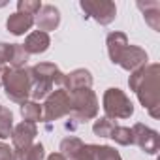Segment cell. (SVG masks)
<instances>
[{"mask_svg": "<svg viewBox=\"0 0 160 160\" xmlns=\"http://www.w3.org/2000/svg\"><path fill=\"white\" fill-rule=\"evenodd\" d=\"M160 66L145 64L134 70L128 77V87L136 92L139 104L149 111L152 119L160 117Z\"/></svg>", "mask_w": 160, "mask_h": 160, "instance_id": "1", "label": "cell"}, {"mask_svg": "<svg viewBox=\"0 0 160 160\" xmlns=\"http://www.w3.org/2000/svg\"><path fill=\"white\" fill-rule=\"evenodd\" d=\"M2 85L6 89V96L12 102H17V104L27 102L28 96H30V91H32V79H30L28 68L15 70V68H10V66H4Z\"/></svg>", "mask_w": 160, "mask_h": 160, "instance_id": "2", "label": "cell"}, {"mask_svg": "<svg viewBox=\"0 0 160 160\" xmlns=\"http://www.w3.org/2000/svg\"><path fill=\"white\" fill-rule=\"evenodd\" d=\"M102 108L108 119H130L134 115V106L130 98L117 87H111L104 92Z\"/></svg>", "mask_w": 160, "mask_h": 160, "instance_id": "3", "label": "cell"}, {"mask_svg": "<svg viewBox=\"0 0 160 160\" xmlns=\"http://www.w3.org/2000/svg\"><path fill=\"white\" fill-rule=\"evenodd\" d=\"M72 100V111L70 115L77 122H87L92 121L98 115V98L91 89H81L70 94Z\"/></svg>", "mask_w": 160, "mask_h": 160, "instance_id": "4", "label": "cell"}, {"mask_svg": "<svg viewBox=\"0 0 160 160\" xmlns=\"http://www.w3.org/2000/svg\"><path fill=\"white\" fill-rule=\"evenodd\" d=\"M42 109H43V121H47V122H51V121H58V119L70 115V111H72L70 92H66L64 89H57V91H53V92L45 98Z\"/></svg>", "mask_w": 160, "mask_h": 160, "instance_id": "5", "label": "cell"}, {"mask_svg": "<svg viewBox=\"0 0 160 160\" xmlns=\"http://www.w3.org/2000/svg\"><path fill=\"white\" fill-rule=\"evenodd\" d=\"M79 6H81V10L89 17H92L100 25L113 23V19L117 15V6L111 0H81Z\"/></svg>", "mask_w": 160, "mask_h": 160, "instance_id": "6", "label": "cell"}, {"mask_svg": "<svg viewBox=\"0 0 160 160\" xmlns=\"http://www.w3.org/2000/svg\"><path fill=\"white\" fill-rule=\"evenodd\" d=\"M130 130H132L134 145H138L147 154H156L158 152V149H160V136H158L156 130L145 126L143 122H136Z\"/></svg>", "mask_w": 160, "mask_h": 160, "instance_id": "7", "label": "cell"}, {"mask_svg": "<svg viewBox=\"0 0 160 160\" xmlns=\"http://www.w3.org/2000/svg\"><path fill=\"white\" fill-rule=\"evenodd\" d=\"M28 73H30L32 83L42 81V83H49V85H62V81H64V73L53 62H40V64L28 68Z\"/></svg>", "mask_w": 160, "mask_h": 160, "instance_id": "8", "label": "cell"}, {"mask_svg": "<svg viewBox=\"0 0 160 160\" xmlns=\"http://www.w3.org/2000/svg\"><path fill=\"white\" fill-rule=\"evenodd\" d=\"M92 87V73L85 68H77L70 73H64V81H62V89L66 92H75L81 89H91Z\"/></svg>", "mask_w": 160, "mask_h": 160, "instance_id": "9", "label": "cell"}, {"mask_svg": "<svg viewBox=\"0 0 160 160\" xmlns=\"http://www.w3.org/2000/svg\"><path fill=\"white\" fill-rule=\"evenodd\" d=\"M38 136V128L34 122H19L17 126H13V132H12V143H13V151H21V149H27L28 145L34 143V138Z\"/></svg>", "mask_w": 160, "mask_h": 160, "instance_id": "10", "label": "cell"}, {"mask_svg": "<svg viewBox=\"0 0 160 160\" xmlns=\"http://www.w3.org/2000/svg\"><path fill=\"white\" fill-rule=\"evenodd\" d=\"M145 64H147V53H145L141 47L130 45V43H128V47L122 51V55H121V58H119V66H121L122 70L130 72V73H132L134 70L145 66Z\"/></svg>", "mask_w": 160, "mask_h": 160, "instance_id": "11", "label": "cell"}, {"mask_svg": "<svg viewBox=\"0 0 160 160\" xmlns=\"http://www.w3.org/2000/svg\"><path fill=\"white\" fill-rule=\"evenodd\" d=\"M34 25L38 27V30H42V32L47 34L49 30H55L60 25V12L55 6H51V4H45L34 15Z\"/></svg>", "mask_w": 160, "mask_h": 160, "instance_id": "12", "label": "cell"}, {"mask_svg": "<svg viewBox=\"0 0 160 160\" xmlns=\"http://www.w3.org/2000/svg\"><path fill=\"white\" fill-rule=\"evenodd\" d=\"M23 49L27 51V55H40V53H45L51 45V38L49 34L42 32V30H34L27 36L25 43H21Z\"/></svg>", "mask_w": 160, "mask_h": 160, "instance_id": "13", "label": "cell"}, {"mask_svg": "<svg viewBox=\"0 0 160 160\" xmlns=\"http://www.w3.org/2000/svg\"><path fill=\"white\" fill-rule=\"evenodd\" d=\"M108 55H109V60L113 64H119V58L122 55V51L128 47V36L124 32H109L108 34Z\"/></svg>", "mask_w": 160, "mask_h": 160, "instance_id": "14", "label": "cell"}, {"mask_svg": "<svg viewBox=\"0 0 160 160\" xmlns=\"http://www.w3.org/2000/svg\"><path fill=\"white\" fill-rule=\"evenodd\" d=\"M6 27L8 30L13 34V36H23L25 32H28L32 27H34V17L32 15H27V13H12L6 21Z\"/></svg>", "mask_w": 160, "mask_h": 160, "instance_id": "15", "label": "cell"}, {"mask_svg": "<svg viewBox=\"0 0 160 160\" xmlns=\"http://www.w3.org/2000/svg\"><path fill=\"white\" fill-rule=\"evenodd\" d=\"M138 8L143 12L147 25L152 30H160V2L156 0H151V2H138Z\"/></svg>", "mask_w": 160, "mask_h": 160, "instance_id": "16", "label": "cell"}, {"mask_svg": "<svg viewBox=\"0 0 160 160\" xmlns=\"http://www.w3.org/2000/svg\"><path fill=\"white\" fill-rule=\"evenodd\" d=\"M83 145H85V143L79 139V138H73V136L64 138V139L60 141V154H62L66 160H75V156L79 154V151H81Z\"/></svg>", "mask_w": 160, "mask_h": 160, "instance_id": "17", "label": "cell"}, {"mask_svg": "<svg viewBox=\"0 0 160 160\" xmlns=\"http://www.w3.org/2000/svg\"><path fill=\"white\" fill-rule=\"evenodd\" d=\"M21 115H23V119H25L27 122H34V124H36L38 121L43 119V109H42V106H40L38 102L27 100V102L21 104Z\"/></svg>", "mask_w": 160, "mask_h": 160, "instance_id": "18", "label": "cell"}, {"mask_svg": "<svg viewBox=\"0 0 160 160\" xmlns=\"http://www.w3.org/2000/svg\"><path fill=\"white\" fill-rule=\"evenodd\" d=\"M45 158V149L42 143H32L27 149L15 151V160H43Z\"/></svg>", "mask_w": 160, "mask_h": 160, "instance_id": "19", "label": "cell"}, {"mask_svg": "<svg viewBox=\"0 0 160 160\" xmlns=\"http://www.w3.org/2000/svg\"><path fill=\"white\" fill-rule=\"evenodd\" d=\"M13 132V113L0 106V139H8Z\"/></svg>", "mask_w": 160, "mask_h": 160, "instance_id": "20", "label": "cell"}, {"mask_svg": "<svg viewBox=\"0 0 160 160\" xmlns=\"http://www.w3.org/2000/svg\"><path fill=\"white\" fill-rule=\"evenodd\" d=\"M115 126H117L115 121H111V119H108V117H100V119L94 121V124H92V132H94V136L109 138L111 132L115 130Z\"/></svg>", "mask_w": 160, "mask_h": 160, "instance_id": "21", "label": "cell"}, {"mask_svg": "<svg viewBox=\"0 0 160 160\" xmlns=\"http://www.w3.org/2000/svg\"><path fill=\"white\" fill-rule=\"evenodd\" d=\"M115 143H119V145H122V147H126V145H134V138H132V130L128 128V126H115V130L111 132V136H109Z\"/></svg>", "mask_w": 160, "mask_h": 160, "instance_id": "22", "label": "cell"}, {"mask_svg": "<svg viewBox=\"0 0 160 160\" xmlns=\"http://www.w3.org/2000/svg\"><path fill=\"white\" fill-rule=\"evenodd\" d=\"M27 62H28V55L23 49V45L21 43H13V55H12L10 66L19 70V68H27Z\"/></svg>", "mask_w": 160, "mask_h": 160, "instance_id": "23", "label": "cell"}, {"mask_svg": "<svg viewBox=\"0 0 160 160\" xmlns=\"http://www.w3.org/2000/svg\"><path fill=\"white\" fill-rule=\"evenodd\" d=\"M94 160H122V158L109 145H94Z\"/></svg>", "mask_w": 160, "mask_h": 160, "instance_id": "24", "label": "cell"}, {"mask_svg": "<svg viewBox=\"0 0 160 160\" xmlns=\"http://www.w3.org/2000/svg\"><path fill=\"white\" fill-rule=\"evenodd\" d=\"M42 6H43V4L40 2V0H19V2H17V12L34 17V15L42 10Z\"/></svg>", "mask_w": 160, "mask_h": 160, "instance_id": "25", "label": "cell"}, {"mask_svg": "<svg viewBox=\"0 0 160 160\" xmlns=\"http://www.w3.org/2000/svg\"><path fill=\"white\" fill-rule=\"evenodd\" d=\"M12 55H13V43H4L0 42V64H8L12 60Z\"/></svg>", "mask_w": 160, "mask_h": 160, "instance_id": "26", "label": "cell"}, {"mask_svg": "<svg viewBox=\"0 0 160 160\" xmlns=\"http://www.w3.org/2000/svg\"><path fill=\"white\" fill-rule=\"evenodd\" d=\"M75 160H94V145H83Z\"/></svg>", "mask_w": 160, "mask_h": 160, "instance_id": "27", "label": "cell"}, {"mask_svg": "<svg viewBox=\"0 0 160 160\" xmlns=\"http://www.w3.org/2000/svg\"><path fill=\"white\" fill-rule=\"evenodd\" d=\"M0 160H15V151L8 143L0 141Z\"/></svg>", "mask_w": 160, "mask_h": 160, "instance_id": "28", "label": "cell"}, {"mask_svg": "<svg viewBox=\"0 0 160 160\" xmlns=\"http://www.w3.org/2000/svg\"><path fill=\"white\" fill-rule=\"evenodd\" d=\"M47 160H66V158H64L60 152H53V154H49V156H47Z\"/></svg>", "mask_w": 160, "mask_h": 160, "instance_id": "29", "label": "cell"}, {"mask_svg": "<svg viewBox=\"0 0 160 160\" xmlns=\"http://www.w3.org/2000/svg\"><path fill=\"white\" fill-rule=\"evenodd\" d=\"M2 72H4V66L0 64V85H2Z\"/></svg>", "mask_w": 160, "mask_h": 160, "instance_id": "30", "label": "cell"}]
</instances>
